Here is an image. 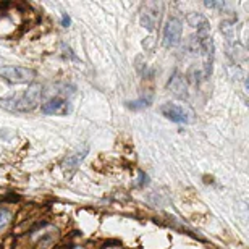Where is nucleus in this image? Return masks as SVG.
Here are the masks:
<instances>
[{
  "label": "nucleus",
  "instance_id": "obj_1",
  "mask_svg": "<svg viewBox=\"0 0 249 249\" xmlns=\"http://www.w3.org/2000/svg\"><path fill=\"white\" fill-rule=\"evenodd\" d=\"M44 88L41 84H33L26 91L21 94H15L12 97L0 99V107L7 108L12 112H28L37 107V104L41 102Z\"/></svg>",
  "mask_w": 249,
  "mask_h": 249
},
{
  "label": "nucleus",
  "instance_id": "obj_2",
  "mask_svg": "<svg viewBox=\"0 0 249 249\" xmlns=\"http://www.w3.org/2000/svg\"><path fill=\"white\" fill-rule=\"evenodd\" d=\"M160 113L167 120L175 123H191L194 120V112L185 106H180V104H163L160 107Z\"/></svg>",
  "mask_w": 249,
  "mask_h": 249
},
{
  "label": "nucleus",
  "instance_id": "obj_3",
  "mask_svg": "<svg viewBox=\"0 0 249 249\" xmlns=\"http://www.w3.org/2000/svg\"><path fill=\"white\" fill-rule=\"evenodd\" d=\"M36 73L34 70L23 68V67H3L0 68V78L12 84H26L31 83Z\"/></svg>",
  "mask_w": 249,
  "mask_h": 249
},
{
  "label": "nucleus",
  "instance_id": "obj_4",
  "mask_svg": "<svg viewBox=\"0 0 249 249\" xmlns=\"http://www.w3.org/2000/svg\"><path fill=\"white\" fill-rule=\"evenodd\" d=\"M183 33V23L178 18H170L163 28V46L175 47L178 46Z\"/></svg>",
  "mask_w": 249,
  "mask_h": 249
},
{
  "label": "nucleus",
  "instance_id": "obj_5",
  "mask_svg": "<svg viewBox=\"0 0 249 249\" xmlns=\"http://www.w3.org/2000/svg\"><path fill=\"white\" fill-rule=\"evenodd\" d=\"M160 21V5L159 3H146L141 10V24L144 28L152 29Z\"/></svg>",
  "mask_w": 249,
  "mask_h": 249
},
{
  "label": "nucleus",
  "instance_id": "obj_6",
  "mask_svg": "<svg viewBox=\"0 0 249 249\" xmlns=\"http://www.w3.org/2000/svg\"><path fill=\"white\" fill-rule=\"evenodd\" d=\"M42 113L46 115H68L71 112V106L67 99L62 97H53L51 101H47L46 104H42Z\"/></svg>",
  "mask_w": 249,
  "mask_h": 249
},
{
  "label": "nucleus",
  "instance_id": "obj_7",
  "mask_svg": "<svg viewBox=\"0 0 249 249\" xmlns=\"http://www.w3.org/2000/svg\"><path fill=\"white\" fill-rule=\"evenodd\" d=\"M186 19H188L189 26L197 31V36H211V26H209V21L201 13H189Z\"/></svg>",
  "mask_w": 249,
  "mask_h": 249
},
{
  "label": "nucleus",
  "instance_id": "obj_8",
  "mask_svg": "<svg viewBox=\"0 0 249 249\" xmlns=\"http://www.w3.org/2000/svg\"><path fill=\"white\" fill-rule=\"evenodd\" d=\"M88 151H89V147H84L83 151H78L76 154H71V156H68L67 159H65V162H63V168H65V170H76L79 163L83 162V159L86 157Z\"/></svg>",
  "mask_w": 249,
  "mask_h": 249
},
{
  "label": "nucleus",
  "instance_id": "obj_9",
  "mask_svg": "<svg viewBox=\"0 0 249 249\" xmlns=\"http://www.w3.org/2000/svg\"><path fill=\"white\" fill-rule=\"evenodd\" d=\"M168 86H170V89L173 92L177 94V96H180V97H185L186 96V84H185V79H183L180 74H175L172 79H170V83H168Z\"/></svg>",
  "mask_w": 249,
  "mask_h": 249
},
{
  "label": "nucleus",
  "instance_id": "obj_10",
  "mask_svg": "<svg viewBox=\"0 0 249 249\" xmlns=\"http://www.w3.org/2000/svg\"><path fill=\"white\" fill-rule=\"evenodd\" d=\"M152 102V96H144L141 99H138V101H131V102H126V107L131 108V110H141V108H146L151 106Z\"/></svg>",
  "mask_w": 249,
  "mask_h": 249
},
{
  "label": "nucleus",
  "instance_id": "obj_11",
  "mask_svg": "<svg viewBox=\"0 0 249 249\" xmlns=\"http://www.w3.org/2000/svg\"><path fill=\"white\" fill-rule=\"evenodd\" d=\"M10 218H12V213H10L7 209H0V230L8 225Z\"/></svg>",
  "mask_w": 249,
  "mask_h": 249
},
{
  "label": "nucleus",
  "instance_id": "obj_12",
  "mask_svg": "<svg viewBox=\"0 0 249 249\" xmlns=\"http://www.w3.org/2000/svg\"><path fill=\"white\" fill-rule=\"evenodd\" d=\"M207 7H212V8H215V7H223V3H215V2H206Z\"/></svg>",
  "mask_w": 249,
  "mask_h": 249
},
{
  "label": "nucleus",
  "instance_id": "obj_13",
  "mask_svg": "<svg viewBox=\"0 0 249 249\" xmlns=\"http://www.w3.org/2000/svg\"><path fill=\"white\" fill-rule=\"evenodd\" d=\"M62 23H63V26H65V28H67L68 24H70V18L67 17V15H63V17H62Z\"/></svg>",
  "mask_w": 249,
  "mask_h": 249
},
{
  "label": "nucleus",
  "instance_id": "obj_14",
  "mask_svg": "<svg viewBox=\"0 0 249 249\" xmlns=\"http://www.w3.org/2000/svg\"><path fill=\"white\" fill-rule=\"evenodd\" d=\"M110 249H118V248H110Z\"/></svg>",
  "mask_w": 249,
  "mask_h": 249
},
{
  "label": "nucleus",
  "instance_id": "obj_15",
  "mask_svg": "<svg viewBox=\"0 0 249 249\" xmlns=\"http://www.w3.org/2000/svg\"><path fill=\"white\" fill-rule=\"evenodd\" d=\"M76 249H83V248H76Z\"/></svg>",
  "mask_w": 249,
  "mask_h": 249
}]
</instances>
